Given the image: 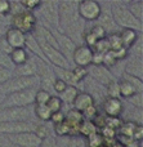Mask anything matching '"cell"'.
I'll list each match as a JSON object with an SVG mask.
<instances>
[{"mask_svg": "<svg viewBox=\"0 0 143 147\" xmlns=\"http://www.w3.org/2000/svg\"><path fill=\"white\" fill-rule=\"evenodd\" d=\"M77 4L79 1H58V32L64 34L70 39L75 31L81 32V35L84 34L83 20L77 13Z\"/></svg>", "mask_w": 143, "mask_h": 147, "instance_id": "cell-1", "label": "cell"}, {"mask_svg": "<svg viewBox=\"0 0 143 147\" xmlns=\"http://www.w3.org/2000/svg\"><path fill=\"white\" fill-rule=\"evenodd\" d=\"M111 16H112L115 25L123 27V30L124 28H130V30L134 31L142 30V22L137 21L132 16V13L126 8V5L123 4V3H111Z\"/></svg>", "mask_w": 143, "mask_h": 147, "instance_id": "cell-2", "label": "cell"}, {"mask_svg": "<svg viewBox=\"0 0 143 147\" xmlns=\"http://www.w3.org/2000/svg\"><path fill=\"white\" fill-rule=\"evenodd\" d=\"M40 85V78L38 75L35 76H14L9 79L7 83L0 85V93L7 96L15 92L26 90V89H32Z\"/></svg>", "mask_w": 143, "mask_h": 147, "instance_id": "cell-3", "label": "cell"}, {"mask_svg": "<svg viewBox=\"0 0 143 147\" xmlns=\"http://www.w3.org/2000/svg\"><path fill=\"white\" fill-rule=\"evenodd\" d=\"M36 88L32 89H26V90L15 92V93H10L4 96L1 103H0V109L3 107H28L34 105L35 102V94H36Z\"/></svg>", "mask_w": 143, "mask_h": 147, "instance_id": "cell-4", "label": "cell"}, {"mask_svg": "<svg viewBox=\"0 0 143 147\" xmlns=\"http://www.w3.org/2000/svg\"><path fill=\"white\" fill-rule=\"evenodd\" d=\"M35 40L38 41L39 48H40L41 53H43L44 58L48 63H52L53 66H56L57 69H63V70H70V62L58 49L53 48V47L48 45L43 39L38 38V36H34Z\"/></svg>", "mask_w": 143, "mask_h": 147, "instance_id": "cell-5", "label": "cell"}, {"mask_svg": "<svg viewBox=\"0 0 143 147\" xmlns=\"http://www.w3.org/2000/svg\"><path fill=\"white\" fill-rule=\"evenodd\" d=\"M12 27L19 30L21 32L26 34H32L34 30H35L36 25H38V21H36V17L34 14V12H30V10H22L18 14L12 16Z\"/></svg>", "mask_w": 143, "mask_h": 147, "instance_id": "cell-6", "label": "cell"}, {"mask_svg": "<svg viewBox=\"0 0 143 147\" xmlns=\"http://www.w3.org/2000/svg\"><path fill=\"white\" fill-rule=\"evenodd\" d=\"M77 13L80 18L85 22H93L99 18L102 13V7L98 1L94 0H83L77 4Z\"/></svg>", "mask_w": 143, "mask_h": 147, "instance_id": "cell-7", "label": "cell"}, {"mask_svg": "<svg viewBox=\"0 0 143 147\" xmlns=\"http://www.w3.org/2000/svg\"><path fill=\"white\" fill-rule=\"evenodd\" d=\"M31 111L28 107H3L0 109V123L30 121Z\"/></svg>", "mask_w": 143, "mask_h": 147, "instance_id": "cell-8", "label": "cell"}, {"mask_svg": "<svg viewBox=\"0 0 143 147\" xmlns=\"http://www.w3.org/2000/svg\"><path fill=\"white\" fill-rule=\"evenodd\" d=\"M40 12L46 25L58 31V1H41Z\"/></svg>", "mask_w": 143, "mask_h": 147, "instance_id": "cell-9", "label": "cell"}, {"mask_svg": "<svg viewBox=\"0 0 143 147\" xmlns=\"http://www.w3.org/2000/svg\"><path fill=\"white\" fill-rule=\"evenodd\" d=\"M38 125L32 121H14V123H0V134L13 136L26 132H35Z\"/></svg>", "mask_w": 143, "mask_h": 147, "instance_id": "cell-10", "label": "cell"}, {"mask_svg": "<svg viewBox=\"0 0 143 147\" xmlns=\"http://www.w3.org/2000/svg\"><path fill=\"white\" fill-rule=\"evenodd\" d=\"M7 140L10 141L12 143L19 146V147H40L41 142L34 132H26L19 133V134L7 136Z\"/></svg>", "mask_w": 143, "mask_h": 147, "instance_id": "cell-11", "label": "cell"}, {"mask_svg": "<svg viewBox=\"0 0 143 147\" xmlns=\"http://www.w3.org/2000/svg\"><path fill=\"white\" fill-rule=\"evenodd\" d=\"M92 57H93V51L88 48L87 45H79L75 48L74 53H72V62L75 63V67H88L92 65Z\"/></svg>", "mask_w": 143, "mask_h": 147, "instance_id": "cell-12", "label": "cell"}, {"mask_svg": "<svg viewBox=\"0 0 143 147\" xmlns=\"http://www.w3.org/2000/svg\"><path fill=\"white\" fill-rule=\"evenodd\" d=\"M87 70H88V75L92 76L98 84L108 85L111 81L115 80V78L110 72V70L106 69L105 66H93V65H90Z\"/></svg>", "mask_w": 143, "mask_h": 147, "instance_id": "cell-13", "label": "cell"}, {"mask_svg": "<svg viewBox=\"0 0 143 147\" xmlns=\"http://www.w3.org/2000/svg\"><path fill=\"white\" fill-rule=\"evenodd\" d=\"M54 34V38L57 40V45H58V51L66 57L67 59L71 58L72 53H74L75 48H76V44L68 38L64 34H61L58 31H52Z\"/></svg>", "mask_w": 143, "mask_h": 147, "instance_id": "cell-14", "label": "cell"}, {"mask_svg": "<svg viewBox=\"0 0 143 147\" xmlns=\"http://www.w3.org/2000/svg\"><path fill=\"white\" fill-rule=\"evenodd\" d=\"M4 39L12 49H18V48H25L26 45V34L21 32L17 28L9 27L5 31Z\"/></svg>", "mask_w": 143, "mask_h": 147, "instance_id": "cell-15", "label": "cell"}, {"mask_svg": "<svg viewBox=\"0 0 143 147\" xmlns=\"http://www.w3.org/2000/svg\"><path fill=\"white\" fill-rule=\"evenodd\" d=\"M124 110L123 102L119 98H106L103 101V111L107 117H119Z\"/></svg>", "mask_w": 143, "mask_h": 147, "instance_id": "cell-16", "label": "cell"}, {"mask_svg": "<svg viewBox=\"0 0 143 147\" xmlns=\"http://www.w3.org/2000/svg\"><path fill=\"white\" fill-rule=\"evenodd\" d=\"M94 103V97L92 96L88 92H79V94L76 96V98L72 102V106H74V110L79 112H84L87 109H89L90 106H93Z\"/></svg>", "mask_w": 143, "mask_h": 147, "instance_id": "cell-17", "label": "cell"}, {"mask_svg": "<svg viewBox=\"0 0 143 147\" xmlns=\"http://www.w3.org/2000/svg\"><path fill=\"white\" fill-rule=\"evenodd\" d=\"M14 72L17 76H35L38 75V61L35 58H28L22 66L14 67Z\"/></svg>", "mask_w": 143, "mask_h": 147, "instance_id": "cell-18", "label": "cell"}, {"mask_svg": "<svg viewBox=\"0 0 143 147\" xmlns=\"http://www.w3.org/2000/svg\"><path fill=\"white\" fill-rule=\"evenodd\" d=\"M119 36H120L123 48L128 49V51L137 43V40H138V32L134 30H130V28H124V30H121Z\"/></svg>", "mask_w": 143, "mask_h": 147, "instance_id": "cell-19", "label": "cell"}, {"mask_svg": "<svg viewBox=\"0 0 143 147\" xmlns=\"http://www.w3.org/2000/svg\"><path fill=\"white\" fill-rule=\"evenodd\" d=\"M9 59L12 62V65L14 67L22 66L23 63H26L28 59V54L27 51L25 48H18V49H13L12 53L9 54Z\"/></svg>", "mask_w": 143, "mask_h": 147, "instance_id": "cell-20", "label": "cell"}, {"mask_svg": "<svg viewBox=\"0 0 143 147\" xmlns=\"http://www.w3.org/2000/svg\"><path fill=\"white\" fill-rule=\"evenodd\" d=\"M125 74L142 79V59L141 58L138 59V57H136V58L132 59L130 62H128Z\"/></svg>", "mask_w": 143, "mask_h": 147, "instance_id": "cell-21", "label": "cell"}, {"mask_svg": "<svg viewBox=\"0 0 143 147\" xmlns=\"http://www.w3.org/2000/svg\"><path fill=\"white\" fill-rule=\"evenodd\" d=\"M79 89L76 88V86H72V85H67V88L64 89L63 93L59 94V98H61L62 102H66V103L68 105H72V102H74V99L76 98V96L79 94Z\"/></svg>", "mask_w": 143, "mask_h": 147, "instance_id": "cell-22", "label": "cell"}, {"mask_svg": "<svg viewBox=\"0 0 143 147\" xmlns=\"http://www.w3.org/2000/svg\"><path fill=\"white\" fill-rule=\"evenodd\" d=\"M126 8H128L129 12L132 13V16H133L137 21L142 22V20H143V1H141V0H139V1H132L126 5Z\"/></svg>", "mask_w": 143, "mask_h": 147, "instance_id": "cell-23", "label": "cell"}, {"mask_svg": "<svg viewBox=\"0 0 143 147\" xmlns=\"http://www.w3.org/2000/svg\"><path fill=\"white\" fill-rule=\"evenodd\" d=\"M34 114L38 119L43 120V121H49L52 116V112L46 107V105H35L34 106Z\"/></svg>", "mask_w": 143, "mask_h": 147, "instance_id": "cell-24", "label": "cell"}, {"mask_svg": "<svg viewBox=\"0 0 143 147\" xmlns=\"http://www.w3.org/2000/svg\"><path fill=\"white\" fill-rule=\"evenodd\" d=\"M59 71H61V72H54V76H56L57 79H61V80H63L64 83L67 84V85L75 86V84H77V81L75 80L74 75H72V71H71V70L59 69Z\"/></svg>", "mask_w": 143, "mask_h": 147, "instance_id": "cell-25", "label": "cell"}, {"mask_svg": "<svg viewBox=\"0 0 143 147\" xmlns=\"http://www.w3.org/2000/svg\"><path fill=\"white\" fill-rule=\"evenodd\" d=\"M95 132H98V129L95 128V125L93 124V121H89V120H83V123L79 127V134H83L85 137H89V136L94 134Z\"/></svg>", "mask_w": 143, "mask_h": 147, "instance_id": "cell-26", "label": "cell"}, {"mask_svg": "<svg viewBox=\"0 0 143 147\" xmlns=\"http://www.w3.org/2000/svg\"><path fill=\"white\" fill-rule=\"evenodd\" d=\"M119 88H120V97H124V98L129 99L130 97H133L134 94H137V90L134 89V86L124 80L119 81Z\"/></svg>", "mask_w": 143, "mask_h": 147, "instance_id": "cell-27", "label": "cell"}, {"mask_svg": "<svg viewBox=\"0 0 143 147\" xmlns=\"http://www.w3.org/2000/svg\"><path fill=\"white\" fill-rule=\"evenodd\" d=\"M62 106H63V102L61 101L58 96H52L49 98V101L46 102V107L49 109V111L52 114H56V112H59L62 110Z\"/></svg>", "mask_w": 143, "mask_h": 147, "instance_id": "cell-28", "label": "cell"}, {"mask_svg": "<svg viewBox=\"0 0 143 147\" xmlns=\"http://www.w3.org/2000/svg\"><path fill=\"white\" fill-rule=\"evenodd\" d=\"M123 80L126 81V83H129L130 85H133L134 89L137 90V93H142L143 92V81H142V79L136 78V76H132V75H128V74H124Z\"/></svg>", "mask_w": 143, "mask_h": 147, "instance_id": "cell-29", "label": "cell"}, {"mask_svg": "<svg viewBox=\"0 0 143 147\" xmlns=\"http://www.w3.org/2000/svg\"><path fill=\"white\" fill-rule=\"evenodd\" d=\"M108 41V45H110V51H117V49L123 48V44H121L120 36H119L117 32H112L108 36H106Z\"/></svg>", "mask_w": 143, "mask_h": 147, "instance_id": "cell-30", "label": "cell"}, {"mask_svg": "<svg viewBox=\"0 0 143 147\" xmlns=\"http://www.w3.org/2000/svg\"><path fill=\"white\" fill-rule=\"evenodd\" d=\"M106 93L108 98H119L120 99V88H119V81L113 80L108 85H106Z\"/></svg>", "mask_w": 143, "mask_h": 147, "instance_id": "cell-31", "label": "cell"}, {"mask_svg": "<svg viewBox=\"0 0 143 147\" xmlns=\"http://www.w3.org/2000/svg\"><path fill=\"white\" fill-rule=\"evenodd\" d=\"M50 97H52L50 92H46L44 89H38L35 94V102H34V105H46V102L49 101Z\"/></svg>", "mask_w": 143, "mask_h": 147, "instance_id": "cell-32", "label": "cell"}, {"mask_svg": "<svg viewBox=\"0 0 143 147\" xmlns=\"http://www.w3.org/2000/svg\"><path fill=\"white\" fill-rule=\"evenodd\" d=\"M88 143H89V147H103L105 146V140L103 137L101 136L99 132H95L94 134L89 136L87 138Z\"/></svg>", "mask_w": 143, "mask_h": 147, "instance_id": "cell-33", "label": "cell"}, {"mask_svg": "<svg viewBox=\"0 0 143 147\" xmlns=\"http://www.w3.org/2000/svg\"><path fill=\"white\" fill-rule=\"evenodd\" d=\"M89 32L97 41L103 40V39H106V36H107V32L105 31V28H103L102 26H99V25H94L89 30Z\"/></svg>", "mask_w": 143, "mask_h": 147, "instance_id": "cell-34", "label": "cell"}, {"mask_svg": "<svg viewBox=\"0 0 143 147\" xmlns=\"http://www.w3.org/2000/svg\"><path fill=\"white\" fill-rule=\"evenodd\" d=\"M54 130H56V134L58 136H71V130H70V125L66 123V120H64L63 123H61V124H57L54 125Z\"/></svg>", "mask_w": 143, "mask_h": 147, "instance_id": "cell-35", "label": "cell"}, {"mask_svg": "<svg viewBox=\"0 0 143 147\" xmlns=\"http://www.w3.org/2000/svg\"><path fill=\"white\" fill-rule=\"evenodd\" d=\"M83 117H84V120H89V121H93V120L95 119V117L98 116V110H97V106L95 105H93V106H90L89 109H87L84 112H83Z\"/></svg>", "mask_w": 143, "mask_h": 147, "instance_id": "cell-36", "label": "cell"}, {"mask_svg": "<svg viewBox=\"0 0 143 147\" xmlns=\"http://www.w3.org/2000/svg\"><path fill=\"white\" fill-rule=\"evenodd\" d=\"M71 71H72V75H74L75 80H76L77 83H81V81L88 76V70L84 69V67H75V69L71 70Z\"/></svg>", "mask_w": 143, "mask_h": 147, "instance_id": "cell-37", "label": "cell"}, {"mask_svg": "<svg viewBox=\"0 0 143 147\" xmlns=\"http://www.w3.org/2000/svg\"><path fill=\"white\" fill-rule=\"evenodd\" d=\"M34 133H35L36 137H38L40 141H44V140H46V138H49V134H50V133H49V129L45 127V125H38Z\"/></svg>", "mask_w": 143, "mask_h": 147, "instance_id": "cell-38", "label": "cell"}, {"mask_svg": "<svg viewBox=\"0 0 143 147\" xmlns=\"http://www.w3.org/2000/svg\"><path fill=\"white\" fill-rule=\"evenodd\" d=\"M21 3H22V7L25 8L26 10H30V12L39 9L41 5L40 0H26V1H21Z\"/></svg>", "mask_w": 143, "mask_h": 147, "instance_id": "cell-39", "label": "cell"}, {"mask_svg": "<svg viewBox=\"0 0 143 147\" xmlns=\"http://www.w3.org/2000/svg\"><path fill=\"white\" fill-rule=\"evenodd\" d=\"M116 62H117V61L115 59V57H113V54H112V52H111V51L103 54V63H102V66H105L106 69L112 67Z\"/></svg>", "mask_w": 143, "mask_h": 147, "instance_id": "cell-40", "label": "cell"}, {"mask_svg": "<svg viewBox=\"0 0 143 147\" xmlns=\"http://www.w3.org/2000/svg\"><path fill=\"white\" fill-rule=\"evenodd\" d=\"M66 88H67V84L64 83L63 80H61V79H57L56 78V80L53 81V86H52V89H53L56 93L61 94V93H63Z\"/></svg>", "mask_w": 143, "mask_h": 147, "instance_id": "cell-41", "label": "cell"}, {"mask_svg": "<svg viewBox=\"0 0 143 147\" xmlns=\"http://www.w3.org/2000/svg\"><path fill=\"white\" fill-rule=\"evenodd\" d=\"M9 79H12V71L3 66H0V85L7 83Z\"/></svg>", "mask_w": 143, "mask_h": 147, "instance_id": "cell-42", "label": "cell"}, {"mask_svg": "<svg viewBox=\"0 0 143 147\" xmlns=\"http://www.w3.org/2000/svg\"><path fill=\"white\" fill-rule=\"evenodd\" d=\"M111 52H112V54H113L116 61H123V59H125L129 54V51L125 48H120V49H117V51H111Z\"/></svg>", "mask_w": 143, "mask_h": 147, "instance_id": "cell-43", "label": "cell"}, {"mask_svg": "<svg viewBox=\"0 0 143 147\" xmlns=\"http://www.w3.org/2000/svg\"><path fill=\"white\" fill-rule=\"evenodd\" d=\"M13 49L9 47V44L7 43V40L4 39V36L3 38H0V52H1L3 54H7V56H9L10 53H12Z\"/></svg>", "mask_w": 143, "mask_h": 147, "instance_id": "cell-44", "label": "cell"}, {"mask_svg": "<svg viewBox=\"0 0 143 147\" xmlns=\"http://www.w3.org/2000/svg\"><path fill=\"white\" fill-rule=\"evenodd\" d=\"M10 13V3L8 0H0V16H8Z\"/></svg>", "mask_w": 143, "mask_h": 147, "instance_id": "cell-45", "label": "cell"}, {"mask_svg": "<svg viewBox=\"0 0 143 147\" xmlns=\"http://www.w3.org/2000/svg\"><path fill=\"white\" fill-rule=\"evenodd\" d=\"M49 121L54 123V125H57V124H61V123H63V121H64V114H63V112H62V111L56 112V114H52L50 120H49Z\"/></svg>", "mask_w": 143, "mask_h": 147, "instance_id": "cell-46", "label": "cell"}, {"mask_svg": "<svg viewBox=\"0 0 143 147\" xmlns=\"http://www.w3.org/2000/svg\"><path fill=\"white\" fill-rule=\"evenodd\" d=\"M103 63V54L98 53V52L93 51V57H92V65L93 66H102Z\"/></svg>", "mask_w": 143, "mask_h": 147, "instance_id": "cell-47", "label": "cell"}, {"mask_svg": "<svg viewBox=\"0 0 143 147\" xmlns=\"http://www.w3.org/2000/svg\"><path fill=\"white\" fill-rule=\"evenodd\" d=\"M142 93H137V94H134L133 97H130L129 98V101H130V103H133L136 107H139V109H142Z\"/></svg>", "mask_w": 143, "mask_h": 147, "instance_id": "cell-48", "label": "cell"}, {"mask_svg": "<svg viewBox=\"0 0 143 147\" xmlns=\"http://www.w3.org/2000/svg\"><path fill=\"white\" fill-rule=\"evenodd\" d=\"M142 134H143V127L142 125H136L134 128V132H133V136H132V140L134 141H141L142 140Z\"/></svg>", "mask_w": 143, "mask_h": 147, "instance_id": "cell-49", "label": "cell"}, {"mask_svg": "<svg viewBox=\"0 0 143 147\" xmlns=\"http://www.w3.org/2000/svg\"><path fill=\"white\" fill-rule=\"evenodd\" d=\"M105 147H125L123 142H120V141H116V140H112L110 141V142H106Z\"/></svg>", "mask_w": 143, "mask_h": 147, "instance_id": "cell-50", "label": "cell"}, {"mask_svg": "<svg viewBox=\"0 0 143 147\" xmlns=\"http://www.w3.org/2000/svg\"><path fill=\"white\" fill-rule=\"evenodd\" d=\"M7 137H0V147H5V142H7Z\"/></svg>", "mask_w": 143, "mask_h": 147, "instance_id": "cell-51", "label": "cell"}, {"mask_svg": "<svg viewBox=\"0 0 143 147\" xmlns=\"http://www.w3.org/2000/svg\"><path fill=\"white\" fill-rule=\"evenodd\" d=\"M0 96H4V94H1V93H0ZM3 98H4V97H3ZM3 98H0V103H1V101H3Z\"/></svg>", "mask_w": 143, "mask_h": 147, "instance_id": "cell-52", "label": "cell"}]
</instances>
